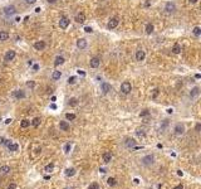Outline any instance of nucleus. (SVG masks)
<instances>
[{
  "label": "nucleus",
  "mask_w": 201,
  "mask_h": 189,
  "mask_svg": "<svg viewBox=\"0 0 201 189\" xmlns=\"http://www.w3.org/2000/svg\"><path fill=\"white\" fill-rule=\"evenodd\" d=\"M148 111H147V110H143V111H142V112L140 113V116H147V115H148Z\"/></svg>",
  "instance_id": "nucleus-39"
},
{
  "label": "nucleus",
  "mask_w": 201,
  "mask_h": 189,
  "mask_svg": "<svg viewBox=\"0 0 201 189\" xmlns=\"http://www.w3.org/2000/svg\"><path fill=\"white\" fill-rule=\"evenodd\" d=\"M33 69H34V71H38L39 66H38V64H34V66H33Z\"/></svg>",
  "instance_id": "nucleus-45"
},
{
  "label": "nucleus",
  "mask_w": 201,
  "mask_h": 189,
  "mask_svg": "<svg viewBox=\"0 0 201 189\" xmlns=\"http://www.w3.org/2000/svg\"><path fill=\"white\" fill-rule=\"evenodd\" d=\"M44 179H45V180H49V179H50V177H49V175H45V177H44Z\"/></svg>",
  "instance_id": "nucleus-49"
},
{
  "label": "nucleus",
  "mask_w": 201,
  "mask_h": 189,
  "mask_svg": "<svg viewBox=\"0 0 201 189\" xmlns=\"http://www.w3.org/2000/svg\"><path fill=\"white\" fill-rule=\"evenodd\" d=\"M14 97H15L17 100H21V98H24V97H25V93H24V91L18 90V91H15V92H14Z\"/></svg>",
  "instance_id": "nucleus-17"
},
{
  "label": "nucleus",
  "mask_w": 201,
  "mask_h": 189,
  "mask_svg": "<svg viewBox=\"0 0 201 189\" xmlns=\"http://www.w3.org/2000/svg\"><path fill=\"white\" fill-rule=\"evenodd\" d=\"M34 48H35L37 50H44V49H45V42H44V40H38V42H35V43H34Z\"/></svg>",
  "instance_id": "nucleus-11"
},
{
  "label": "nucleus",
  "mask_w": 201,
  "mask_h": 189,
  "mask_svg": "<svg viewBox=\"0 0 201 189\" xmlns=\"http://www.w3.org/2000/svg\"><path fill=\"white\" fill-rule=\"evenodd\" d=\"M157 93H158V91H157V90H155V92H153V98H156Z\"/></svg>",
  "instance_id": "nucleus-47"
},
{
  "label": "nucleus",
  "mask_w": 201,
  "mask_h": 189,
  "mask_svg": "<svg viewBox=\"0 0 201 189\" xmlns=\"http://www.w3.org/2000/svg\"><path fill=\"white\" fill-rule=\"evenodd\" d=\"M189 3H190V4H196L197 0H189Z\"/></svg>",
  "instance_id": "nucleus-48"
},
{
  "label": "nucleus",
  "mask_w": 201,
  "mask_h": 189,
  "mask_svg": "<svg viewBox=\"0 0 201 189\" xmlns=\"http://www.w3.org/2000/svg\"><path fill=\"white\" fill-rule=\"evenodd\" d=\"M8 39H9V33L1 30V32H0V42H5V40H8Z\"/></svg>",
  "instance_id": "nucleus-19"
},
{
  "label": "nucleus",
  "mask_w": 201,
  "mask_h": 189,
  "mask_svg": "<svg viewBox=\"0 0 201 189\" xmlns=\"http://www.w3.org/2000/svg\"><path fill=\"white\" fill-rule=\"evenodd\" d=\"M165 10H166V13H168V14L173 13V11L176 10V5H175V3H172V1L166 3V5H165Z\"/></svg>",
  "instance_id": "nucleus-7"
},
{
  "label": "nucleus",
  "mask_w": 201,
  "mask_h": 189,
  "mask_svg": "<svg viewBox=\"0 0 201 189\" xmlns=\"http://www.w3.org/2000/svg\"><path fill=\"white\" fill-rule=\"evenodd\" d=\"M25 3H27L28 5H33V4L37 3V0H25Z\"/></svg>",
  "instance_id": "nucleus-37"
},
{
  "label": "nucleus",
  "mask_w": 201,
  "mask_h": 189,
  "mask_svg": "<svg viewBox=\"0 0 201 189\" xmlns=\"http://www.w3.org/2000/svg\"><path fill=\"white\" fill-rule=\"evenodd\" d=\"M199 93H200V88H199V87H194L191 90V92H190V97H191V98H195V97L199 96Z\"/></svg>",
  "instance_id": "nucleus-18"
},
{
  "label": "nucleus",
  "mask_w": 201,
  "mask_h": 189,
  "mask_svg": "<svg viewBox=\"0 0 201 189\" xmlns=\"http://www.w3.org/2000/svg\"><path fill=\"white\" fill-rule=\"evenodd\" d=\"M84 32H86V33H92L93 29L91 28V27H86V28H84Z\"/></svg>",
  "instance_id": "nucleus-38"
},
{
  "label": "nucleus",
  "mask_w": 201,
  "mask_h": 189,
  "mask_svg": "<svg viewBox=\"0 0 201 189\" xmlns=\"http://www.w3.org/2000/svg\"><path fill=\"white\" fill-rule=\"evenodd\" d=\"M64 57H62V56H57L55 57V59H54V66L55 67H58V66H60V64H63L64 63Z\"/></svg>",
  "instance_id": "nucleus-15"
},
{
  "label": "nucleus",
  "mask_w": 201,
  "mask_h": 189,
  "mask_svg": "<svg viewBox=\"0 0 201 189\" xmlns=\"http://www.w3.org/2000/svg\"><path fill=\"white\" fill-rule=\"evenodd\" d=\"M77 23H79V24H83L84 21H86V15H84V13H78L76 15V18H74Z\"/></svg>",
  "instance_id": "nucleus-13"
},
{
  "label": "nucleus",
  "mask_w": 201,
  "mask_h": 189,
  "mask_svg": "<svg viewBox=\"0 0 201 189\" xmlns=\"http://www.w3.org/2000/svg\"><path fill=\"white\" fill-rule=\"evenodd\" d=\"M53 168H54V164H53V163H50V164H48V165L44 168V170H45V171H52Z\"/></svg>",
  "instance_id": "nucleus-35"
},
{
  "label": "nucleus",
  "mask_w": 201,
  "mask_h": 189,
  "mask_svg": "<svg viewBox=\"0 0 201 189\" xmlns=\"http://www.w3.org/2000/svg\"><path fill=\"white\" fill-rule=\"evenodd\" d=\"M74 174H76V169H73V168L66 170V175H67V177H73Z\"/></svg>",
  "instance_id": "nucleus-28"
},
{
  "label": "nucleus",
  "mask_w": 201,
  "mask_h": 189,
  "mask_svg": "<svg viewBox=\"0 0 201 189\" xmlns=\"http://www.w3.org/2000/svg\"><path fill=\"white\" fill-rule=\"evenodd\" d=\"M173 189H183V187H182V184H179V185H176Z\"/></svg>",
  "instance_id": "nucleus-44"
},
{
  "label": "nucleus",
  "mask_w": 201,
  "mask_h": 189,
  "mask_svg": "<svg viewBox=\"0 0 201 189\" xmlns=\"http://www.w3.org/2000/svg\"><path fill=\"white\" fill-rule=\"evenodd\" d=\"M101 90H102V92L103 93H108L111 90H112V87L109 83H107V82H102V85H101Z\"/></svg>",
  "instance_id": "nucleus-14"
},
{
  "label": "nucleus",
  "mask_w": 201,
  "mask_h": 189,
  "mask_svg": "<svg viewBox=\"0 0 201 189\" xmlns=\"http://www.w3.org/2000/svg\"><path fill=\"white\" fill-rule=\"evenodd\" d=\"M66 119L68 121H73V120H76V115L74 113H66Z\"/></svg>",
  "instance_id": "nucleus-31"
},
{
  "label": "nucleus",
  "mask_w": 201,
  "mask_h": 189,
  "mask_svg": "<svg viewBox=\"0 0 201 189\" xmlns=\"http://www.w3.org/2000/svg\"><path fill=\"white\" fill-rule=\"evenodd\" d=\"M14 58H15V50L10 49V50H8V52L5 53V56H4V61H5V62H10V61H13Z\"/></svg>",
  "instance_id": "nucleus-8"
},
{
  "label": "nucleus",
  "mask_w": 201,
  "mask_h": 189,
  "mask_svg": "<svg viewBox=\"0 0 201 189\" xmlns=\"http://www.w3.org/2000/svg\"><path fill=\"white\" fill-rule=\"evenodd\" d=\"M142 164L143 165H152L153 161H155V158H153V155H146L142 158Z\"/></svg>",
  "instance_id": "nucleus-6"
},
{
  "label": "nucleus",
  "mask_w": 201,
  "mask_h": 189,
  "mask_svg": "<svg viewBox=\"0 0 201 189\" xmlns=\"http://www.w3.org/2000/svg\"><path fill=\"white\" fill-rule=\"evenodd\" d=\"M11 122V120H10V119H8V120H5V123H10Z\"/></svg>",
  "instance_id": "nucleus-50"
},
{
  "label": "nucleus",
  "mask_w": 201,
  "mask_h": 189,
  "mask_svg": "<svg viewBox=\"0 0 201 189\" xmlns=\"http://www.w3.org/2000/svg\"><path fill=\"white\" fill-rule=\"evenodd\" d=\"M136 61L137 62H142L144 58H146V53H144V50L143 49H138L137 52H136Z\"/></svg>",
  "instance_id": "nucleus-9"
},
{
  "label": "nucleus",
  "mask_w": 201,
  "mask_h": 189,
  "mask_svg": "<svg viewBox=\"0 0 201 189\" xmlns=\"http://www.w3.org/2000/svg\"><path fill=\"white\" fill-rule=\"evenodd\" d=\"M153 24H151V23H147L146 24V28H144V32H146V34H151V33H153Z\"/></svg>",
  "instance_id": "nucleus-21"
},
{
  "label": "nucleus",
  "mask_w": 201,
  "mask_h": 189,
  "mask_svg": "<svg viewBox=\"0 0 201 189\" xmlns=\"http://www.w3.org/2000/svg\"><path fill=\"white\" fill-rule=\"evenodd\" d=\"M134 144H136V141H134L133 139H128L127 142H126V145H127L128 148H134Z\"/></svg>",
  "instance_id": "nucleus-33"
},
{
  "label": "nucleus",
  "mask_w": 201,
  "mask_h": 189,
  "mask_svg": "<svg viewBox=\"0 0 201 189\" xmlns=\"http://www.w3.org/2000/svg\"><path fill=\"white\" fill-rule=\"evenodd\" d=\"M69 23H70V20L67 17H62L60 20H59V27H60V29H67Z\"/></svg>",
  "instance_id": "nucleus-5"
},
{
  "label": "nucleus",
  "mask_w": 201,
  "mask_h": 189,
  "mask_svg": "<svg viewBox=\"0 0 201 189\" xmlns=\"http://www.w3.org/2000/svg\"><path fill=\"white\" fill-rule=\"evenodd\" d=\"M64 150H66V152H69V150H70V144H67V145H66Z\"/></svg>",
  "instance_id": "nucleus-41"
},
{
  "label": "nucleus",
  "mask_w": 201,
  "mask_h": 189,
  "mask_svg": "<svg viewBox=\"0 0 201 189\" xmlns=\"http://www.w3.org/2000/svg\"><path fill=\"white\" fill-rule=\"evenodd\" d=\"M131 91H132V86H131V83H130L128 81H125V82L121 85V92H122L123 94H128Z\"/></svg>",
  "instance_id": "nucleus-1"
},
{
  "label": "nucleus",
  "mask_w": 201,
  "mask_h": 189,
  "mask_svg": "<svg viewBox=\"0 0 201 189\" xmlns=\"http://www.w3.org/2000/svg\"><path fill=\"white\" fill-rule=\"evenodd\" d=\"M15 188H17V184L15 183H11L9 187H8V189H15Z\"/></svg>",
  "instance_id": "nucleus-40"
},
{
  "label": "nucleus",
  "mask_w": 201,
  "mask_h": 189,
  "mask_svg": "<svg viewBox=\"0 0 201 189\" xmlns=\"http://www.w3.org/2000/svg\"><path fill=\"white\" fill-rule=\"evenodd\" d=\"M6 146H8V149L10 151H18V149H19V145L18 144H14V142H9Z\"/></svg>",
  "instance_id": "nucleus-20"
},
{
  "label": "nucleus",
  "mask_w": 201,
  "mask_h": 189,
  "mask_svg": "<svg viewBox=\"0 0 201 189\" xmlns=\"http://www.w3.org/2000/svg\"><path fill=\"white\" fill-rule=\"evenodd\" d=\"M4 14L6 17H11L14 14H17V8L14 5H9V6H5L4 8Z\"/></svg>",
  "instance_id": "nucleus-2"
},
{
  "label": "nucleus",
  "mask_w": 201,
  "mask_h": 189,
  "mask_svg": "<svg viewBox=\"0 0 201 189\" xmlns=\"http://www.w3.org/2000/svg\"><path fill=\"white\" fill-rule=\"evenodd\" d=\"M77 47H78V49H86L87 48V40L84 39V38L78 39V40H77Z\"/></svg>",
  "instance_id": "nucleus-12"
},
{
  "label": "nucleus",
  "mask_w": 201,
  "mask_h": 189,
  "mask_svg": "<svg viewBox=\"0 0 201 189\" xmlns=\"http://www.w3.org/2000/svg\"><path fill=\"white\" fill-rule=\"evenodd\" d=\"M9 171H10V166H8V165H3L0 168V173L1 174H8Z\"/></svg>",
  "instance_id": "nucleus-26"
},
{
  "label": "nucleus",
  "mask_w": 201,
  "mask_h": 189,
  "mask_svg": "<svg viewBox=\"0 0 201 189\" xmlns=\"http://www.w3.org/2000/svg\"><path fill=\"white\" fill-rule=\"evenodd\" d=\"M27 86L28 87H34V82H27Z\"/></svg>",
  "instance_id": "nucleus-43"
},
{
  "label": "nucleus",
  "mask_w": 201,
  "mask_h": 189,
  "mask_svg": "<svg viewBox=\"0 0 201 189\" xmlns=\"http://www.w3.org/2000/svg\"><path fill=\"white\" fill-rule=\"evenodd\" d=\"M173 131H175L176 135H182V134L185 132V125H183V123H176Z\"/></svg>",
  "instance_id": "nucleus-10"
},
{
  "label": "nucleus",
  "mask_w": 201,
  "mask_h": 189,
  "mask_svg": "<svg viewBox=\"0 0 201 189\" xmlns=\"http://www.w3.org/2000/svg\"><path fill=\"white\" fill-rule=\"evenodd\" d=\"M195 129H196V131H197V132L200 131V129H201V123H197V125H196V127H195Z\"/></svg>",
  "instance_id": "nucleus-42"
},
{
  "label": "nucleus",
  "mask_w": 201,
  "mask_h": 189,
  "mask_svg": "<svg viewBox=\"0 0 201 189\" xmlns=\"http://www.w3.org/2000/svg\"><path fill=\"white\" fill-rule=\"evenodd\" d=\"M192 33H194V35H195V37H200L201 28H200V27H195V28H194V30H192Z\"/></svg>",
  "instance_id": "nucleus-27"
},
{
  "label": "nucleus",
  "mask_w": 201,
  "mask_h": 189,
  "mask_svg": "<svg viewBox=\"0 0 201 189\" xmlns=\"http://www.w3.org/2000/svg\"><path fill=\"white\" fill-rule=\"evenodd\" d=\"M111 159H112V154H111V152H108V151H107V152L103 154V161H104L106 164H107V163H109Z\"/></svg>",
  "instance_id": "nucleus-24"
},
{
  "label": "nucleus",
  "mask_w": 201,
  "mask_h": 189,
  "mask_svg": "<svg viewBox=\"0 0 201 189\" xmlns=\"http://www.w3.org/2000/svg\"><path fill=\"white\" fill-rule=\"evenodd\" d=\"M107 183H108V185L113 187V185H116V184H117V180H116L115 178H108V179H107Z\"/></svg>",
  "instance_id": "nucleus-32"
},
{
  "label": "nucleus",
  "mask_w": 201,
  "mask_h": 189,
  "mask_svg": "<svg viewBox=\"0 0 201 189\" xmlns=\"http://www.w3.org/2000/svg\"><path fill=\"white\" fill-rule=\"evenodd\" d=\"M47 1H48L49 4H54V3H57L58 0H47Z\"/></svg>",
  "instance_id": "nucleus-46"
},
{
  "label": "nucleus",
  "mask_w": 201,
  "mask_h": 189,
  "mask_svg": "<svg viewBox=\"0 0 201 189\" xmlns=\"http://www.w3.org/2000/svg\"><path fill=\"white\" fill-rule=\"evenodd\" d=\"M172 53H175V54H179V53H181V46H180L179 43H175V44H173Z\"/></svg>",
  "instance_id": "nucleus-22"
},
{
  "label": "nucleus",
  "mask_w": 201,
  "mask_h": 189,
  "mask_svg": "<svg viewBox=\"0 0 201 189\" xmlns=\"http://www.w3.org/2000/svg\"><path fill=\"white\" fill-rule=\"evenodd\" d=\"M68 105H69V106H77V105H78V98H76V97H72V98L69 100Z\"/></svg>",
  "instance_id": "nucleus-29"
},
{
  "label": "nucleus",
  "mask_w": 201,
  "mask_h": 189,
  "mask_svg": "<svg viewBox=\"0 0 201 189\" xmlns=\"http://www.w3.org/2000/svg\"><path fill=\"white\" fill-rule=\"evenodd\" d=\"M88 189H99V185H98V183H92L88 187Z\"/></svg>",
  "instance_id": "nucleus-36"
},
{
  "label": "nucleus",
  "mask_w": 201,
  "mask_h": 189,
  "mask_svg": "<svg viewBox=\"0 0 201 189\" xmlns=\"http://www.w3.org/2000/svg\"><path fill=\"white\" fill-rule=\"evenodd\" d=\"M89 66L92 67V68H98V67L101 66V58H99V57H93V58H91Z\"/></svg>",
  "instance_id": "nucleus-4"
},
{
  "label": "nucleus",
  "mask_w": 201,
  "mask_h": 189,
  "mask_svg": "<svg viewBox=\"0 0 201 189\" xmlns=\"http://www.w3.org/2000/svg\"><path fill=\"white\" fill-rule=\"evenodd\" d=\"M59 127H60L62 131H68L70 126H69V123H68L67 121H60V122H59Z\"/></svg>",
  "instance_id": "nucleus-16"
},
{
  "label": "nucleus",
  "mask_w": 201,
  "mask_h": 189,
  "mask_svg": "<svg viewBox=\"0 0 201 189\" xmlns=\"http://www.w3.org/2000/svg\"><path fill=\"white\" fill-rule=\"evenodd\" d=\"M40 122H42V119H40V117H34V119H33V121H31L30 123H31L34 127H38L39 125H40Z\"/></svg>",
  "instance_id": "nucleus-25"
},
{
  "label": "nucleus",
  "mask_w": 201,
  "mask_h": 189,
  "mask_svg": "<svg viewBox=\"0 0 201 189\" xmlns=\"http://www.w3.org/2000/svg\"><path fill=\"white\" fill-rule=\"evenodd\" d=\"M118 24H119V19L118 18H112L109 19V21H108V24H107V28L108 29H115L118 27Z\"/></svg>",
  "instance_id": "nucleus-3"
},
{
  "label": "nucleus",
  "mask_w": 201,
  "mask_h": 189,
  "mask_svg": "<svg viewBox=\"0 0 201 189\" xmlns=\"http://www.w3.org/2000/svg\"><path fill=\"white\" fill-rule=\"evenodd\" d=\"M76 76H72V77H69V78H68V83H69V85H74V83H76Z\"/></svg>",
  "instance_id": "nucleus-34"
},
{
  "label": "nucleus",
  "mask_w": 201,
  "mask_h": 189,
  "mask_svg": "<svg viewBox=\"0 0 201 189\" xmlns=\"http://www.w3.org/2000/svg\"><path fill=\"white\" fill-rule=\"evenodd\" d=\"M20 126H21L23 129H27L28 126H30V121H29V120H23V121L20 122Z\"/></svg>",
  "instance_id": "nucleus-30"
},
{
  "label": "nucleus",
  "mask_w": 201,
  "mask_h": 189,
  "mask_svg": "<svg viewBox=\"0 0 201 189\" xmlns=\"http://www.w3.org/2000/svg\"><path fill=\"white\" fill-rule=\"evenodd\" d=\"M60 77H62V73H60V71H54V72L52 73V79H53V81H58Z\"/></svg>",
  "instance_id": "nucleus-23"
}]
</instances>
